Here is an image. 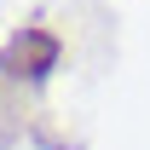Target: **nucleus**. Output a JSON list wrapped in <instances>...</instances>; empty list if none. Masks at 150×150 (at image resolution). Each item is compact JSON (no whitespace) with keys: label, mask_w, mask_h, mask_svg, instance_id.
Returning a JSON list of instances; mask_svg holds the SVG:
<instances>
[{"label":"nucleus","mask_w":150,"mask_h":150,"mask_svg":"<svg viewBox=\"0 0 150 150\" xmlns=\"http://www.w3.org/2000/svg\"><path fill=\"white\" fill-rule=\"evenodd\" d=\"M0 69L18 81H40L46 69H58V35L52 29H18L0 52Z\"/></svg>","instance_id":"obj_1"}]
</instances>
